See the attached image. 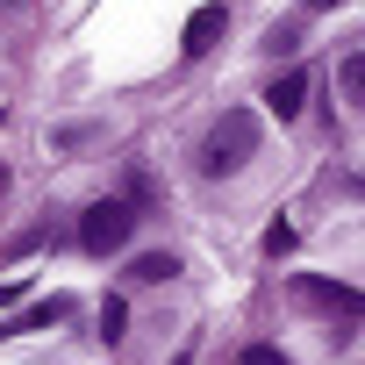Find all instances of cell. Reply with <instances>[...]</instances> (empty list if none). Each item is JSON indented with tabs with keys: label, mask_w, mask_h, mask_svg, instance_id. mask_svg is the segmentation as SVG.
<instances>
[{
	"label": "cell",
	"mask_w": 365,
	"mask_h": 365,
	"mask_svg": "<svg viewBox=\"0 0 365 365\" xmlns=\"http://www.w3.org/2000/svg\"><path fill=\"white\" fill-rule=\"evenodd\" d=\"M301 101H308V72H279V79H272V93H265V108H272L279 122H294V115H301Z\"/></svg>",
	"instance_id": "cell-5"
},
{
	"label": "cell",
	"mask_w": 365,
	"mask_h": 365,
	"mask_svg": "<svg viewBox=\"0 0 365 365\" xmlns=\"http://www.w3.org/2000/svg\"><path fill=\"white\" fill-rule=\"evenodd\" d=\"M308 8H336V0H308Z\"/></svg>",
	"instance_id": "cell-15"
},
{
	"label": "cell",
	"mask_w": 365,
	"mask_h": 365,
	"mask_svg": "<svg viewBox=\"0 0 365 365\" xmlns=\"http://www.w3.org/2000/svg\"><path fill=\"white\" fill-rule=\"evenodd\" d=\"M22 301V279H8V287H0V308H15Z\"/></svg>",
	"instance_id": "cell-12"
},
{
	"label": "cell",
	"mask_w": 365,
	"mask_h": 365,
	"mask_svg": "<svg viewBox=\"0 0 365 365\" xmlns=\"http://www.w3.org/2000/svg\"><path fill=\"white\" fill-rule=\"evenodd\" d=\"M101 336H108V344L122 336V301H101Z\"/></svg>",
	"instance_id": "cell-10"
},
{
	"label": "cell",
	"mask_w": 365,
	"mask_h": 365,
	"mask_svg": "<svg viewBox=\"0 0 365 365\" xmlns=\"http://www.w3.org/2000/svg\"><path fill=\"white\" fill-rule=\"evenodd\" d=\"M258 158V115L251 108H230L215 129H208V143H201V172L208 179H230V172H244Z\"/></svg>",
	"instance_id": "cell-1"
},
{
	"label": "cell",
	"mask_w": 365,
	"mask_h": 365,
	"mask_svg": "<svg viewBox=\"0 0 365 365\" xmlns=\"http://www.w3.org/2000/svg\"><path fill=\"white\" fill-rule=\"evenodd\" d=\"M265 251H272V258H287V251H294V230H287V222H272V230H265Z\"/></svg>",
	"instance_id": "cell-9"
},
{
	"label": "cell",
	"mask_w": 365,
	"mask_h": 365,
	"mask_svg": "<svg viewBox=\"0 0 365 365\" xmlns=\"http://www.w3.org/2000/svg\"><path fill=\"white\" fill-rule=\"evenodd\" d=\"M129 272H136L143 287H165V279H179V258H172V251H143Z\"/></svg>",
	"instance_id": "cell-8"
},
{
	"label": "cell",
	"mask_w": 365,
	"mask_h": 365,
	"mask_svg": "<svg viewBox=\"0 0 365 365\" xmlns=\"http://www.w3.org/2000/svg\"><path fill=\"white\" fill-rule=\"evenodd\" d=\"M336 86H344V101H351V115H365V51H351V58L336 65Z\"/></svg>",
	"instance_id": "cell-7"
},
{
	"label": "cell",
	"mask_w": 365,
	"mask_h": 365,
	"mask_svg": "<svg viewBox=\"0 0 365 365\" xmlns=\"http://www.w3.org/2000/svg\"><path fill=\"white\" fill-rule=\"evenodd\" d=\"M172 365H194V351H179V358H172Z\"/></svg>",
	"instance_id": "cell-13"
},
{
	"label": "cell",
	"mask_w": 365,
	"mask_h": 365,
	"mask_svg": "<svg viewBox=\"0 0 365 365\" xmlns=\"http://www.w3.org/2000/svg\"><path fill=\"white\" fill-rule=\"evenodd\" d=\"M230 29V15H222V0H208V8H194L187 15V36H179V51L187 58H201V51H215V36Z\"/></svg>",
	"instance_id": "cell-4"
},
{
	"label": "cell",
	"mask_w": 365,
	"mask_h": 365,
	"mask_svg": "<svg viewBox=\"0 0 365 365\" xmlns=\"http://www.w3.org/2000/svg\"><path fill=\"white\" fill-rule=\"evenodd\" d=\"M72 315V301L65 294H51V301H36L29 315H15V329H0V336H22V329H51V322H65Z\"/></svg>",
	"instance_id": "cell-6"
},
{
	"label": "cell",
	"mask_w": 365,
	"mask_h": 365,
	"mask_svg": "<svg viewBox=\"0 0 365 365\" xmlns=\"http://www.w3.org/2000/svg\"><path fill=\"white\" fill-rule=\"evenodd\" d=\"M0 194H8V165H0Z\"/></svg>",
	"instance_id": "cell-14"
},
{
	"label": "cell",
	"mask_w": 365,
	"mask_h": 365,
	"mask_svg": "<svg viewBox=\"0 0 365 365\" xmlns=\"http://www.w3.org/2000/svg\"><path fill=\"white\" fill-rule=\"evenodd\" d=\"M244 365H287V358H279L272 344H251V351H244Z\"/></svg>",
	"instance_id": "cell-11"
},
{
	"label": "cell",
	"mask_w": 365,
	"mask_h": 365,
	"mask_svg": "<svg viewBox=\"0 0 365 365\" xmlns=\"http://www.w3.org/2000/svg\"><path fill=\"white\" fill-rule=\"evenodd\" d=\"M294 301L322 308L329 322H358V315H365V294H358V287H336V279H315V272H294Z\"/></svg>",
	"instance_id": "cell-3"
},
{
	"label": "cell",
	"mask_w": 365,
	"mask_h": 365,
	"mask_svg": "<svg viewBox=\"0 0 365 365\" xmlns=\"http://www.w3.org/2000/svg\"><path fill=\"white\" fill-rule=\"evenodd\" d=\"M129 230H136V215H129L122 201H93V208L79 215V244H86L93 258H108V251H122V244H129Z\"/></svg>",
	"instance_id": "cell-2"
}]
</instances>
